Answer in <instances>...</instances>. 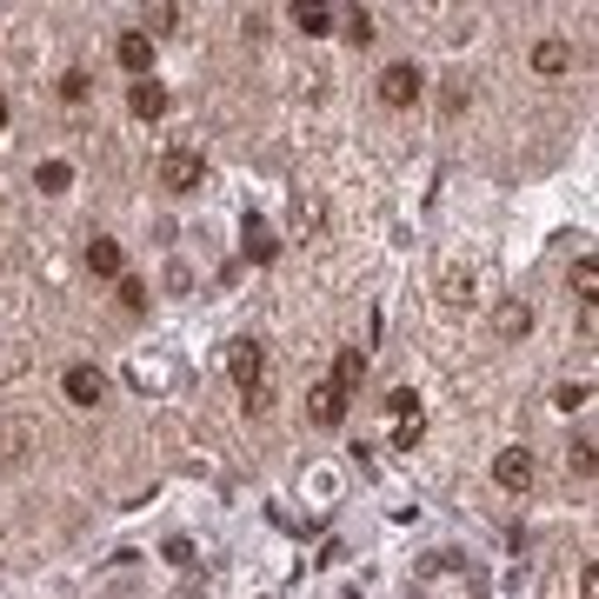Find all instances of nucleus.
Masks as SVG:
<instances>
[{"instance_id": "nucleus-1", "label": "nucleus", "mask_w": 599, "mask_h": 599, "mask_svg": "<svg viewBox=\"0 0 599 599\" xmlns=\"http://www.w3.org/2000/svg\"><path fill=\"white\" fill-rule=\"evenodd\" d=\"M233 380L247 393V413H267L273 407V393H267V347L260 340H240L233 347Z\"/></svg>"}, {"instance_id": "nucleus-2", "label": "nucleus", "mask_w": 599, "mask_h": 599, "mask_svg": "<svg viewBox=\"0 0 599 599\" xmlns=\"http://www.w3.org/2000/svg\"><path fill=\"white\" fill-rule=\"evenodd\" d=\"M200 180H207L200 147H167V153H160V187H167V193H193Z\"/></svg>"}, {"instance_id": "nucleus-3", "label": "nucleus", "mask_w": 599, "mask_h": 599, "mask_svg": "<svg viewBox=\"0 0 599 599\" xmlns=\"http://www.w3.org/2000/svg\"><path fill=\"white\" fill-rule=\"evenodd\" d=\"M427 93V73H420V60H393L387 73H380V100L387 107H413Z\"/></svg>"}, {"instance_id": "nucleus-4", "label": "nucleus", "mask_w": 599, "mask_h": 599, "mask_svg": "<svg viewBox=\"0 0 599 599\" xmlns=\"http://www.w3.org/2000/svg\"><path fill=\"white\" fill-rule=\"evenodd\" d=\"M60 393H67L73 407H100V400H107V373L87 367V360H73V367L60 373Z\"/></svg>"}, {"instance_id": "nucleus-5", "label": "nucleus", "mask_w": 599, "mask_h": 599, "mask_svg": "<svg viewBox=\"0 0 599 599\" xmlns=\"http://www.w3.org/2000/svg\"><path fill=\"white\" fill-rule=\"evenodd\" d=\"M113 60H120L133 80H147V73H153V33H147V27H127V33L113 40Z\"/></svg>"}, {"instance_id": "nucleus-6", "label": "nucleus", "mask_w": 599, "mask_h": 599, "mask_svg": "<svg viewBox=\"0 0 599 599\" xmlns=\"http://www.w3.org/2000/svg\"><path fill=\"white\" fill-rule=\"evenodd\" d=\"M240 253H247L253 267H273V260H280V240H273V227H267L260 213L240 220Z\"/></svg>"}, {"instance_id": "nucleus-7", "label": "nucleus", "mask_w": 599, "mask_h": 599, "mask_svg": "<svg viewBox=\"0 0 599 599\" xmlns=\"http://www.w3.org/2000/svg\"><path fill=\"white\" fill-rule=\"evenodd\" d=\"M493 480H500L507 493H527V487H533V453H527V447H507V453L493 460Z\"/></svg>"}, {"instance_id": "nucleus-8", "label": "nucleus", "mask_w": 599, "mask_h": 599, "mask_svg": "<svg viewBox=\"0 0 599 599\" xmlns=\"http://www.w3.org/2000/svg\"><path fill=\"white\" fill-rule=\"evenodd\" d=\"M127 113H133V120H160V113H167V87H160L153 73L133 80V87H127Z\"/></svg>"}, {"instance_id": "nucleus-9", "label": "nucleus", "mask_w": 599, "mask_h": 599, "mask_svg": "<svg viewBox=\"0 0 599 599\" xmlns=\"http://www.w3.org/2000/svg\"><path fill=\"white\" fill-rule=\"evenodd\" d=\"M87 273H100V280H120V273H127V260H120V240L93 233V240H87Z\"/></svg>"}, {"instance_id": "nucleus-10", "label": "nucleus", "mask_w": 599, "mask_h": 599, "mask_svg": "<svg viewBox=\"0 0 599 599\" xmlns=\"http://www.w3.org/2000/svg\"><path fill=\"white\" fill-rule=\"evenodd\" d=\"M307 400H313V407H307V413H313V427H340V420H347V393H340L333 380H320Z\"/></svg>"}, {"instance_id": "nucleus-11", "label": "nucleus", "mask_w": 599, "mask_h": 599, "mask_svg": "<svg viewBox=\"0 0 599 599\" xmlns=\"http://www.w3.org/2000/svg\"><path fill=\"white\" fill-rule=\"evenodd\" d=\"M493 333H500V340H527V333H533V307H527V300H507V307L493 313Z\"/></svg>"}, {"instance_id": "nucleus-12", "label": "nucleus", "mask_w": 599, "mask_h": 599, "mask_svg": "<svg viewBox=\"0 0 599 599\" xmlns=\"http://www.w3.org/2000/svg\"><path fill=\"white\" fill-rule=\"evenodd\" d=\"M567 67H573V47H567V40H540V47H533V73H547V80H560Z\"/></svg>"}, {"instance_id": "nucleus-13", "label": "nucleus", "mask_w": 599, "mask_h": 599, "mask_svg": "<svg viewBox=\"0 0 599 599\" xmlns=\"http://www.w3.org/2000/svg\"><path fill=\"white\" fill-rule=\"evenodd\" d=\"M360 380H367V353H360V347H340V360H333V387L353 400V387H360Z\"/></svg>"}, {"instance_id": "nucleus-14", "label": "nucleus", "mask_w": 599, "mask_h": 599, "mask_svg": "<svg viewBox=\"0 0 599 599\" xmlns=\"http://www.w3.org/2000/svg\"><path fill=\"white\" fill-rule=\"evenodd\" d=\"M380 407L393 413V427H413V420H427V407H420V393H413V387H393Z\"/></svg>"}, {"instance_id": "nucleus-15", "label": "nucleus", "mask_w": 599, "mask_h": 599, "mask_svg": "<svg viewBox=\"0 0 599 599\" xmlns=\"http://www.w3.org/2000/svg\"><path fill=\"white\" fill-rule=\"evenodd\" d=\"M33 187H40V193H67V187H73V160H40V167H33Z\"/></svg>"}, {"instance_id": "nucleus-16", "label": "nucleus", "mask_w": 599, "mask_h": 599, "mask_svg": "<svg viewBox=\"0 0 599 599\" xmlns=\"http://www.w3.org/2000/svg\"><path fill=\"white\" fill-rule=\"evenodd\" d=\"M573 293L593 307V293H599V260H593V253H580V260H573Z\"/></svg>"}, {"instance_id": "nucleus-17", "label": "nucleus", "mask_w": 599, "mask_h": 599, "mask_svg": "<svg viewBox=\"0 0 599 599\" xmlns=\"http://www.w3.org/2000/svg\"><path fill=\"white\" fill-rule=\"evenodd\" d=\"M373 33H380V20H373V7H353V13H347V40H353V47H367Z\"/></svg>"}, {"instance_id": "nucleus-18", "label": "nucleus", "mask_w": 599, "mask_h": 599, "mask_svg": "<svg viewBox=\"0 0 599 599\" xmlns=\"http://www.w3.org/2000/svg\"><path fill=\"white\" fill-rule=\"evenodd\" d=\"M87 93H93V80H87V67H67V73H60V100H67V107H80Z\"/></svg>"}, {"instance_id": "nucleus-19", "label": "nucleus", "mask_w": 599, "mask_h": 599, "mask_svg": "<svg viewBox=\"0 0 599 599\" xmlns=\"http://www.w3.org/2000/svg\"><path fill=\"white\" fill-rule=\"evenodd\" d=\"M293 20H300L307 33H333V7H293Z\"/></svg>"}, {"instance_id": "nucleus-20", "label": "nucleus", "mask_w": 599, "mask_h": 599, "mask_svg": "<svg viewBox=\"0 0 599 599\" xmlns=\"http://www.w3.org/2000/svg\"><path fill=\"white\" fill-rule=\"evenodd\" d=\"M120 307H127V313H147V280L120 273Z\"/></svg>"}, {"instance_id": "nucleus-21", "label": "nucleus", "mask_w": 599, "mask_h": 599, "mask_svg": "<svg viewBox=\"0 0 599 599\" xmlns=\"http://www.w3.org/2000/svg\"><path fill=\"white\" fill-rule=\"evenodd\" d=\"M587 400H593V387H587V380H567V387L553 393V407H560V413H573V407H587Z\"/></svg>"}, {"instance_id": "nucleus-22", "label": "nucleus", "mask_w": 599, "mask_h": 599, "mask_svg": "<svg viewBox=\"0 0 599 599\" xmlns=\"http://www.w3.org/2000/svg\"><path fill=\"white\" fill-rule=\"evenodd\" d=\"M567 460H573V473H580V480H593V440H587V433L573 440V453H567Z\"/></svg>"}, {"instance_id": "nucleus-23", "label": "nucleus", "mask_w": 599, "mask_h": 599, "mask_svg": "<svg viewBox=\"0 0 599 599\" xmlns=\"http://www.w3.org/2000/svg\"><path fill=\"white\" fill-rule=\"evenodd\" d=\"M147 27H153V33H167V27H180V7H147Z\"/></svg>"}, {"instance_id": "nucleus-24", "label": "nucleus", "mask_w": 599, "mask_h": 599, "mask_svg": "<svg viewBox=\"0 0 599 599\" xmlns=\"http://www.w3.org/2000/svg\"><path fill=\"white\" fill-rule=\"evenodd\" d=\"M580 599H599V567H587V573H580Z\"/></svg>"}, {"instance_id": "nucleus-25", "label": "nucleus", "mask_w": 599, "mask_h": 599, "mask_svg": "<svg viewBox=\"0 0 599 599\" xmlns=\"http://www.w3.org/2000/svg\"><path fill=\"white\" fill-rule=\"evenodd\" d=\"M0 133H7V93H0Z\"/></svg>"}]
</instances>
